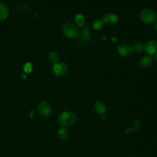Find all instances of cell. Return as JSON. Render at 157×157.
Listing matches in <instances>:
<instances>
[{
    "instance_id": "obj_1",
    "label": "cell",
    "mask_w": 157,
    "mask_h": 157,
    "mask_svg": "<svg viewBox=\"0 0 157 157\" xmlns=\"http://www.w3.org/2000/svg\"><path fill=\"white\" fill-rule=\"evenodd\" d=\"M76 121L75 115L69 111H64L62 112L58 118V123L62 127H66L73 124Z\"/></svg>"
},
{
    "instance_id": "obj_2",
    "label": "cell",
    "mask_w": 157,
    "mask_h": 157,
    "mask_svg": "<svg viewBox=\"0 0 157 157\" xmlns=\"http://www.w3.org/2000/svg\"><path fill=\"white\" fill-rule=\"evenodd\" d=\"M156 12L151 9H144L139 14V18L140 20L145 24L150 25L155 22L156 19Z\"/></svg>"
},
{
    "instance_id": "obj_3",
    "label": "cell",
    "mask_w": 157,
    "mask_h": 157,
    "mask_svg": "<svg viewBox=\"0 0 157 157\" xmlns=\"http://www.w3.org/2000/svg\"><path fill=\"white\" fill-rule=\"evenodd\" d=\"M63 33L70 39H75L80 35V30L76 26L71 23H67L62 26Z\"/></svg>"
},
{
    "instance_id": "obj_4",
    "label": "cell",
    "mask_w": 157,
    "mask_h": 157,
    "mask_svg": "<svg viewBox=\"0 0 157 157\" xmlns=\"http://www.w3.org/2000/svg\"><path fill=\"white\" fill-rule=\"evenodd\" d=\"M37 109L39 114L44 118H49L52 114V108L48 102H41L38 105Z\"/></svg>"
},
{
    "instance_id": "obj_5",
    "label": "cell",
    "mask_w": 157,
    "mask_h": 157,
    "mask_svg": "<svg viewBox=\"0 0 157 157\" xmlns=\"http://www.w3.org/2000/svg\"><path fill=\"white\" fill-rule=\"evenodd\" d=\"M67 71V66L66 64L58 62L54 64L53 67V72L56 76H63Z\"/></svg>"
},
{
    "instance_id": "obj_6",
    "label": "cell",
    "mask_w": 157,
    "mask_h": 157,
    "mask_svg": "<svg viewBox=\"0 0 157 157\" xmlns=\"http://www.w3.org/2000/svg\"><path fill=\"white\" fill-rule=\"evenodd\" d=\"M144 50L148 55H154L157 52V42L155 40H150L144 47Z\"/></svg>"
},
{
    "instance_id": "obj_7",
    "label": "cell",
    "mask_w": 157,
    "mask_h": 157,
    "mask_svg": "<svg viewBox=\"0 0 157 157\" xmlns=\"http://www.w3.org/2000/svg\"><path fill=\"white\" fill-rule=\"evenodd\" d=\"M117 51L118 53L123 56H129L133 53L132 47L126 44H121L119 45Z\"/></svg>"
},
{
    "instance_id": "obj_8",
    "label": "cell",
    "mask_w": 157,
    "mask_h": 157,
    "mask_svg": "<svg viewBox=\"0 0 157 157\" xmlns=\"http://www.w3.org/2000/svg\"><path fill=\"white\" fill-rule=\"evenodd\" d=\"M104 23H106L109 25H113L117 23L118 17L117 15L113 13H107L104 15L103 19Z\"/></svg>"
},
{
    "instance_id": "obj_9",
    "label": "cell",
    "mask_w": 157,
    "mask_h": 157,
    "mask_svg": "<svg viewBox=\"0 0 157 157\" xmlns=\"http://www.w3.org/2000/svg\"><path fill=\"white\" fill-rule=\"evenodd\" d=\"M153 61L152 58L150 55H145L140 58L139 64L142 67H148L150 66Z\"/></svg>"
},
{
    "instance_id": "obj_10",
    "label": "cell",
    "mask_w": 157,
    "mask_h": 157,
    "mask_svg": "<svg viewBox=\"0 0 157 157\" xmlns=\"http://www.w3.org/2000/svg\"><path fill=\"white\" fill-rule=\"evenodd\" d=\"M94 109L95 112L99 114L105 113L106 112V107L105 104L102 102H96L94 104Z\"/></svg>"
},
{
    "instance_id": "obj_11",
    "label": "cell",
    "mask_w": 157,
    "mask_h": 157,
    "mask_svg": "<svg viewBox=\"0 0 157 157\" xmlns=\"http://www.w3.org/2000/svg\"><path fill=\"white\" fill-rule=\"evenodd\" d=\"M9 13L7 6L3 2H0V21L5 20Z\"/></svg>"
},
{
    "instance_id": "obj_12",
    "label": "cell",
    "mask_w": 157,
    "mask_h": 157,
    "mask_svg": "<svg viewBox=\"0 0 157 157\" xmlns=\"http://www.w3.org/2000/svg\"><path fill=\"white\" fill-rule=\"evenodd\" d=\"M58 137L60 139L65 140L67 138L68 135H69V132H68L67 129L65 127H62L58 130Z\"/></svg>"
},
{
    "instance_id": "obj_13",
    "label": "cell",
    "mask_w": 157,
    "mask_h": 157,
    "mask_svg": "<svg viewBox=\"0 0 157 157\" xmlns=\"http://www.w3.org/2000/svg\"><path fill=\"white\" fill-rule=\"evenodd\" d=\"M133 52H135L136 53H140L144 50V45L141 42H136L134 44L133 47H132Z\"/></svg>"
},
{
    "instance_id": "obj_14",
    "label": "cell",
    "mask_w": 157,
    "mask_h": 157,
    "mask_svg": "<svg viewBox=\"0 0 157 157\" xmlns=\"http://www.w3.org/2000/svg\"><path fill=\"white\" fill-rule=\"evenodd\" d=\"M104 26V22L101 19H97L96 20L93 25V26L94 29L96 30H100L103 28Z\"/></svg>"
},
{
    "instance_id": "obj_15",
    "label": "cell",
    "mask_w": 157,
    "mask_h": 157,
    "mask_svg": "<svg viewBox=\"0 0 157 157\" xmlns=\"http://www.w3.org/2000/svg\"><path fill=\"white\" fill-rule=\"evenodd\" d=\"M75 23L78 26H82L85 23V18L83 15L82 14H78L75 17Z\"/></svg>"
},
{
    "instance_id": "obj_16",
    "label": "cell",
    "mask_w": 157,
    "mask_h": 157,
    "mask_svg": "<svg viewBox=\"0 0 157 157\" xmlns=\"http://www.w3.org/2000/svg\"><path fill=\"white\" fill-rule=\"evenodd\" d=\"M49 59L53 64H56L58 63V61H59L58 54L55 52H52L49 55Z\"/></svg>"
},
{
    "instance_id": "obj_17",
    "label": "cell",
    "mask_w": 157,
    "mask_h": 157,
    "mask_svg": "<svg viewBox=\"0 0 157 157\" xmlns=\"http://www.w3.org/2000/svg\"><path fill=\"white\" fill-rule=\"evenodd\" d=\"M91 37V34L88 30H83L82 34V39L85 41H88Z\"/></svg>"
},
{
    "instance_id": "obj_18",
    "label": "cell",
    "mask_w": 157,
    "mask_h": 157,
    "mask_svg": "<svg viewBox=\"0 0 157 157\" xmlns=\"http://www.w3.org/2000/svg\"><path fill=\"white\" fill-rule=\"evenodd\" d=\"M33 70V65L30 63H27L24 66V71L26 73H30Z\"/></svg>"
},
{
    "instance_id": "obj_19",
    "label": "cell",
    "mask_w": 157,
    "mask_h": 157,
    "mask_svg": "<svg viewBox=\"0 0 157 157\" xmlns=\"http://www.w3.org/2000/svg\"><path fill=\"white\" fill-rule=\"evenodd\" d=\"M106 118H107V116H106V115L105 113L101 114V118H102V120H106Z\"/></svg>"
},
{
    "instance_id": "obj_20",
    "label": "cell",
    "mask_w": 157,
    "mask_h": 157,
    "mask_svg": "<svg viewBox=\"0 0 157 157\" xmlns=\"http://www.w3.org/2000/svg\"><path fill=\"white\" fill-rule=\"evenodd\" d=\"M33 115H34V110H31V111L30 113H29V117H30L31 118H33Z\"/></svg>"
},
{
    "instance_id": "obj_21",
    "label": "cell",
    "mask_w": 157,
    "mask_h": 157,
    "mask_svg": "<svg viewBox=\"0 0 157 157\" xmlns=\"http://www.w3.org/2000/svg\"><path fill=\"white\" fill-rule=\"evenodd\" d=\"M111 40H112V42H115L117 41V38H116L115 37H112L111 38Z\"/></svg>"
},
{
    "instance_id": "obj_22",
    "label": "cell",
    "mask_w": 157,
    "mask_h": 157,
    "mask_svg": "<svg viewBox=\"0 0 157 157\" xmlns=\"http://www.w3.org/2000/svg\"><path fill=\"white\" fill-rule=\"evenodd\" d=\"M153 58H154V59L157 62V52L153 55Z\"/></svg>"
},
{
    "instance_id": "obj_23",
    "label": "cell",
    "mask_w": 157,
    "mask_h": 157,
    "mask_svg": "<svg viewBox=\"0 0 157 157\" xmlns=\"http://www.w3.org/2000/svg\"><path fill=\"white\" fill-rule=\"evenodd\" d=\"M155 29L157 31V20L155 21Z\"/></svg>"
},
{
    "instance_id": "obj_24",
    "label": "cell",
    "mask_w": 157,
    "mask_h": 157,
    "mask_svg": "<svg viewBox=\"0 0 157 157\" xmlns=\"http://www.w3.org/2000/svg\"><path fill=\"white\" fill-rule=\"evenodd\" d=\"M23 78H26V75H23Z\"/></svg>"
},
{
    "instance_id": "obj_25",
    "label": "cell",
    "mask_w": 157,
    "mask_h": 157,
    "mask_svg": "<svg viewBox=\"0 0 157 157\" xmlns=\"http://www.w3.org/2000/svg\"><path fill=\"white\" fill-rule=\"evenodd\" d=\"M131 157H135V156H131Z\"/></svg>"
}]
</instances>
